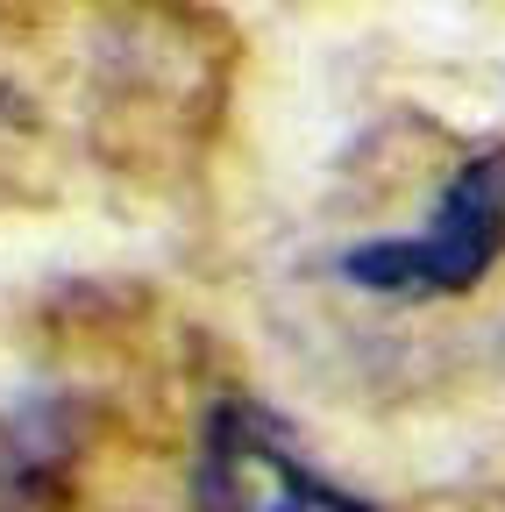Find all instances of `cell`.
I'll return each instance as SVG.
<instances>
[{"mask_svg": "<svg viewBox=\"0 0 505 512\" xmlns=\"http://www.w3.org/2000/svg\"><path fill=\"white\" fill-rule=\"evenodd\" d=\"M505 256V143L463 157L413 235L356 242L342 278L377 299H456Z\"/></svg>", "mask_w": 505, "mask_h": 512, "instance_id": "1", "label": "cell"}, {"mask_svg": "<svg viewBox=\"0 0 505 512\" xmlns=\"http://www.w3.org/2000/svg\"><path fill=\"white\" fill-rule=\"evenodd\" d=\"M200 505L207 512H370L328 477H313L292 441L242 399H221L200 434Z\"/></svg>", "mask_w": 505, "mask_h": 512, "instance_id": "2", "label": "cell"}]
</instances>
